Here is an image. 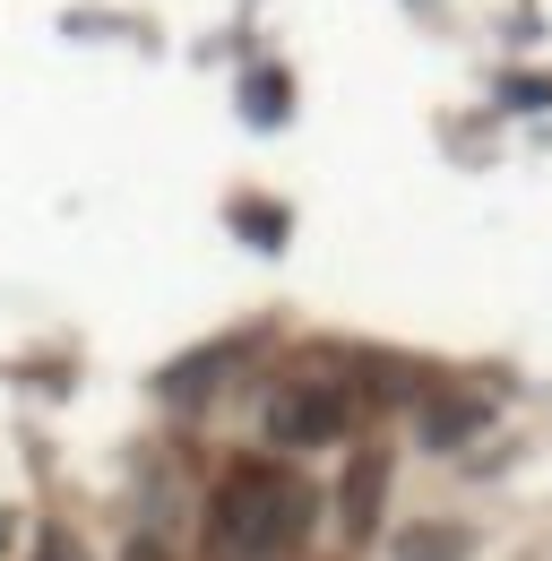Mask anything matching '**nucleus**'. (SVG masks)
Listing matches in <instances>:
<instances>
[{
    "mask_svg": "<svg viewBox=\"0 0 552 561\" xmlns=\"http://www.w3.org/2000/svg\"><path fill=\"white\" fill-rule=\"evenodd\" d=\"M311 484L302 476H285V467H260V458H242V467H225V484L207 492V527L233 545V553H276V545H302V527H311Z\"/></svg>",
    "mask_w": 552,
    "mask_h": 561,
    "instance_id": "nucleus-1",
    "label": "nucleus"
},
{
    "mask_svg": "<svg viewBox=\"0 0 552 561\" xmlns=\"http://www.w3.org/2000/svg\"><path fill=\"white\" fill-rule=\"evenodd\" d=\"M345 423H354V398H345V389H311V398H285L268 415V432L285 449H320V440H337Z\"/></svg>",
    "mask_w": 552,
    "mask_h": 561,
    "instance_id": "nucleus-2",
    "label": "nucleus"
},
{
    "mask_svg": "<svg viewBox=\"0 0 552 561\" xmlns=\"http://www.w3.org/2000/svg\"><path fill=\"white\" fill-rule=\"evenodd\" d=\"M458 553H467L458 527H414L406 545H398V561H458Z\"/></svg>",
    "mask_w": 552,
    "mask_h": 561,
    "instance_id": "nucleus-3",
    "label": "nucleus"
},
{
    "mask_svg": "<svg viewBox=\"0 0 552 561\" xmlns=\"http://www.w3.org/2000/svg\"><path fill=\"white\" fill-rule=\"evenodd\" d=\"M371 510H380V458H363V467H354V492H345V527H371Z\"/></svg>",
    "mask_w": 552,
    "mask_h": 561,
    "instance_id": "nucleus-4",
    "label": "nucleus"
},
{
    "mask_svg": "<svg viewBox=\"0 0 552 561\" xmlns=\"http://www.w3.org/2000/svg\"><path fill=\"white\" fill-rule=\"evenodd\" d=\"M475 423H483V407H440V415L423 423V440H467Z\"/></svg>",
    "mask_w": 552,
    "mask_h": 561,
    "instance_id": "nucleus-5",
    "label": "nucleus"
}]
</instances>
